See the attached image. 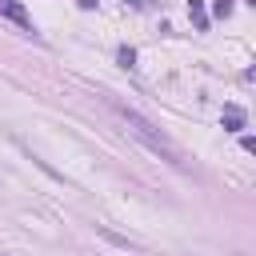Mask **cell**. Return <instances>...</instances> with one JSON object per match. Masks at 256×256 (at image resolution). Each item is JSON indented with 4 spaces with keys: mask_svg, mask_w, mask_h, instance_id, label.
<instances>
[{
    "mask_svg": "<svg viewBox=\"0 0 256 256\" xmlns=\"http://www.w3.org/2000/svg\"><path fill=\"white\" fill-rule=\"evenodd\" d=\"M120 64H124V68H136V52H132V48H120Z\"/></svg>",
    "mask_w": 256,
    "mask_h": 256,
    "instance_id": "cell-6",
    "label": "cell"
},
{
    "mask_svg": "<svg viewBox=\"0 0 256 256\" xmlns=\"http://www.w3.org/2000/svg\"><path fill=\"white\" fill-rule=\"evenodd\" d=\"M188 16H192L196 32H208V12H204V4H200V0H188Z\"/></svg>",
    "mask_w": 256,
    "mask_h": 256,
    "instance_id": "cell-4",
    "label": "cell"
},
{
    "mask_svg": "<svg viewBox=\"0 0 256 256\" xmlns=\"http://www.w3.org/2000/svg\"><path fill=\"white\" fill-rule=\"evenodd\" d=\"M232 4H236V0H216V4H212V16H220V20H224V16L232 12Z\"/></svg>",
    "mask_w": 256,
    "mask_h": 256,
    "instance_id": "cell-5",
    "label": "cell"
},
{
    "mask_svg": "<svg viewBox=\"0 0 256 256\" xmlns=\"http://www.w3.org/2000/svg\"><path fill=\"white\" fill-rule=\"evenodd\" d=\"M108 108L116 112V120L124 124V132H128V136H136L148 152H156V156H160V160H168L172 168H184V152H180V148H176V144H172V140H168V136H164V132H160L144 112H136L132 104H120V100H108Z\"/></svg>",
    "mask_w": 256,
    "mask_h": 256,
    "instance_id": "cell-1",
    "label": "cell"
},
{
    "mask_svg": "<svg viewBox=\"0 0 256 256\" xmlns=\"http://www.w3.org/2000/svg\"><path fill=\"white\" fill-rule=\"evenodd\" d=\"M244 120H248V116H244V108H240V104H224V128H228V132H240V128H244Z\"/></svg>",
    "mask_w": 256,
    "mask_h": 256,
    "instance_id": "cell-3",
    "label": "cell"
},
{
    "mask_svg": "<svg viewBox=\"0 0 256 256\" xmlns=\"http://www.w3.org/2000/svg\"><path fill=\"white\" fill-rule=\"evenodd\" d=\"M0 16H4V20H12L24 36H40V32H36V24H32V16L24 12V4H16V0H0Z\"/></svg>",
    "mask_w": 256,
    "mask_h": 256,
    "instance_id": "cell-2",
    "label": "cell"
}]
</instances>
